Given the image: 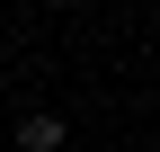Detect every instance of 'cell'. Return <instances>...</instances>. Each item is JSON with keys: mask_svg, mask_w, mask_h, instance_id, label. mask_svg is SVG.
<instances>
[{"mask_svg": "<svg viewBox=\"0 0 160 152\" xmlns=\"http://www.w3.org/2000/svg\"><path fill=\"white\" fill-rule=\"evenodd\" d=\"M9 152H62V117H18Z\"/></svg>", "mask_w": 160, "mask_h": 152, "instance_id": "obj_1", "label": "cell"}, {"mask_svg": "<svg viewBox=\"0 0 160 152\" xmlns=\"http://www.w3.org/2000/svg\"><path fill=\"white\" fill-rule=\"evenodd\" d=\"M0 152H9V143H0Z\"/></svg>", "mask_w": 160, "mask_h": 152, "instance_id": "obj_2", "label": "cell"}]
</instances>
